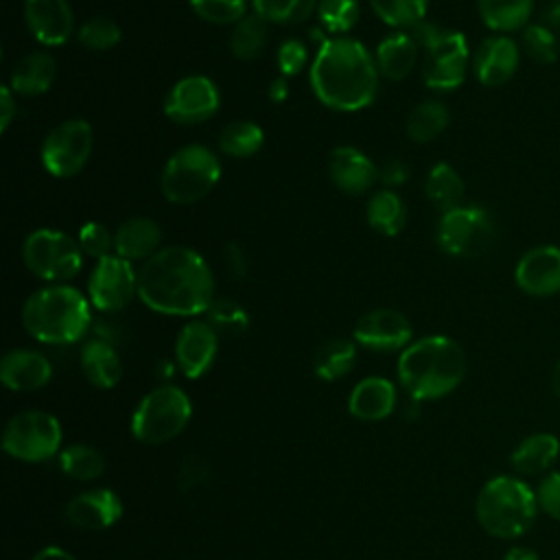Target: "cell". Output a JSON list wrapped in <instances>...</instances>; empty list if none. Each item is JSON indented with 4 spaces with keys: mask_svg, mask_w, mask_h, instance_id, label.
I'll return each mask as SVG.
<instances>
[{
    "mask_svg": "<svg viewBox=\"0 0 560 560\" xmlns=\"http://www.w3.org/2000/svg\"><path fill=\"white\" fill-rule=\"evenodd\" d=\"M136 293L138 271L129 260L116 254L96 260L88 280V295L92 306L105 313H114L125 308Z\"/></svg>",
    "mask_w": 560,
    "mask_h": 560,
    "instance_id": "obj_13",
    "label": "cell"
},
{
    "mask_svg": "<svg viewBox=\"0 0 560 560\" xmlns=\"http://www.w3.org/2000/svg\"><path fill=\"white\" fill-rule=\"evenodd\" d=\"M219 348L217 330L208 322H188L175 339V363L186 378L203 376Z\"/></svg>",
    "mask_w": 560,
    "mask_h": 560,
    "instance_id": "obj_17",
    "label": "cell"
},
{
    "mask_svg": "<svg viewBox=\"0 0 560 560\" xmlns=\"http://www.w3.org/2000/svg\"><path fill=\"white\" fill-rule=\"evenodd\" d=\"M122 516V501L109 488H92L66 503V518L79 529H105Z\"/></svg>",
    "mask_w": 560,
    "mask_h": 560,
    "instance_id": "obj_20",
    "label": "cell"
},
{
    "mask_svg": "<svg viewBox=\"0 0 560 560\" xmlns=\"http://www.w3.org/2000/svg\"><path fill=\"white\" fill-rule=\"evenodd\" d=\"M262 129L252 120H234L219 133V149L232 158H249L262 147Z\"/></svg>",
    "mask_w": 560,
    "mask_h": 560,
    "instance_id": "obj_36",
    "label": "cell"
},
{
    "mask_svg": "<svg viewBox=\"0 0 560 560\" xmlns=\"http://www.w3.org/2000/svg\"><path fill=\"white\" fill-rule=\"evenodd\" d=\"M328 173L332 184L348 195L365 192L378 177L374 162L354 147H337L330 153Z\"/></svg>",
    "mask_w": 560,
    "mask_h": 560,
    "instance_id": "obj_22",
    "label": "cell"
},
{
    "mask_svg": "<svg viewBox=\"0 0 560 560\" xmlns=\"http://www.w3.org/2000/svg\"><path fill=\"white\" fill-rule=\"evenodd\" d=\"M516 287L534 298L560 293V247L538 245L527 249L514 267Z\"/></svg>",
    "mask_w": 560,
    "mask_h": 560,
    "instance_id": "obj_16",
    "label": "cell"
},
{
    "mask_svg": "<svg viewBox=\"0 0 560 560\" xmlns=\"http://www.w3.org/2000/svg\"><path fill=\"white\" fill-rule=\"evenodd\" d=\"M24 22L31 35L44 46H61L74 28L68 0H24Z\"/></svg>",
    "mask_w": 560,
    "mask_h": 560,
    "instance_id": "obj_19",
    "label": "cell"
},
{
    "mask_svg": "<svg viewBox=\"0 0 560 560\" xmlns=\"http://www.w3.org/2000/svg\"><path fill=\"white\" fill-rule=\"evenodd\" d=\"M61 424L59 420L39 409H28L15 413L2 431L4 451L20 462H46L59 453L61 446Z\"/></svg>",
    "mask_w": 560,
    "mask_h": 560,
    "instance_id": "obj_10",
    "label": "cell"
},
{
    "mask_svg": "<svg viewBox=\"0 0 560 560\" xmlns=\"http://www.w3.org/2000/svg\"><path fill=\"white\" fill-rule=\"evenodd\" d=\"M477 7L483 24L503 35L527 26L534 0H477Z\"/></svg>",
    "mask_w": 560,
    "mask_h": 560,
    "instance_id": "obj_29",
    "label": "cell"
},
{
    "mask_svg": "<svg viewBox=\"0 0 560 560\" xmlns=\"http://www.w3.org/2000/svg\"><path fill=\"white\" fill-rule=\"evenodd\" d=\"M420 44L411 33H392L387 35L374 55L378 74L389 81H402L416 66Z\"/></svg>",
    "mask_w": 560,
    "mask_h": 560,
    "instance_id": "obj_27",
    "label": "cell"
},
{
    "mask_svg": "<svg viewBox=\"0 0 560 560\" xmlns=\"http://www.w3.org/2000/svg\"><path fill=\"white\" fill-rule=\"evenodd\" d=\"M308 61V50L300 39H287L278 48V68L282 77H293L298 74Z\"/></svg>",
    "mask_w": 560,
    "mask_h": 560,
    "instance_id": "obj_46",
    "label": "cell"
},
{
    "mask_svg": "<svg viewBox=\"0 0 560 560\" xmlns=\"http://www.w3.org/2000/svg\"><path fill=\"white\" fill-rule=\"evenodd\" d=\"M52 376V365L46 354L28 348L11 350L2 357L0 378L11 392H35Z\"/></svg>",
    "mask_w": 560,
    "mask_h": 560,
    "instance_id": "obj_21",
    "label": "cell"
},
{
    "mask_svg": "<svg viewBox=\"0 0 560 560\" xmlns=\"http://www.w3.org/2000/svg\"><path fill=\"white\" fill-rule=\"evenodd\" d=\"M190 413L192 402L182 387L160 385L133 409L131 433L144 444H164L186 429Z\"/></svg>",
    "mask_w": 560,
    "mask_h": 560,
    "instance_id": "obj_8",
    "label": "cell"
},
{
    "mask_svg": "<svg viewBox=\"0 0 560 560\" xmlns=\"http://www.w3.org/2000/svg\"><path fill=\"white\" fill-rule=\"evenodd\" d=\"M396 407V387L383 376H368L359 381L348 396V411L368 422L385 420Z\"/></svg>",
    "mask_w": 560,
    "mask_h": 560,
    "instance_id": "obj_23",
    "label": "cell"
},
{
    "mask_svg": "<svg viewBox=\"0 0 560 560\" xmlns=\"http://www.w3.org/2000/svg\"><path fill=\"white\" fill-rule=\"evenodd\" d=\"M206 315H208V324L214 330H221L228 335H241L249 326L247 311L238 302L228 300V298H214L212 304L208 306Z\"/></svg>",
    "mask_w": 560,
    "mask_h": 560,
    "instance_id": "obj_41",
    "label": "cell"
},
{
    "mask_svg": "<svg viewBox=\"0 0 560 560\" xmlns=\"http://www.w3.org/2000/svg\"><path fill=\"white\" fill-rule=\"evenodd\" d=\"M267 44V22L260 15H245L234 24L230 35V48L234 57L243 61H254L262 55Z\"/></svg>",
    "mask_w": 560,
    "mask_h": 560,
    "instance_id": "obj_35",
    "label": "cell"
},
{
    "mask_svg": "<svg viewBox=\"0 0 560 560\" xmlns=\"http://www.w3.org/2000/svg\"><path fill=\"white\" fill-rule=\"evenodd\" d=\"M92 144L94 136L88 120H66L50 129V133L44 138L42 164L55 177H72L90 160Z\"/></svg>",
    "mask_w": 560,
    "mask_h": 560,
    "instance_id": "obj_12",
    "label": "cell"
},
{
    "mask_svg": "<svg viewBox=\"0 0 560 560\" xmlns=\"http://www.w3.org/2000/svg\"><path fill=\"white\" fill-rule=\"evenodd\" d=\"M429 0H370L372 11L389 26L413 28L424 20Z\"/></svg>",
    "mask_w": 560,
    "mask_h": 560,
    "instance_id": "obj_39",
    "label": "cell"
},
{
    "mask_svg": "<svg viewBox=\"0 0 560 560\" xmlns=\"http://www.w3.org/2000/svg\"><path fill=\"white\" fill-rule=\"evenodd\" d=\"M162 241L160 225L149 217L127 219L114 234V252L116 256L133 262L149 260Z\"/></svg>",
    "mask_w": 560,
    "mask_h": 560,
    "instance_id": "obj_24",
    "label": "cell"
},
{
    "mask_svg": "<svg viewBox=\"0 0 560 560\" xmlns=\"http://www.w3.org/2000/svg\"><path fill=\"white\" fill-rule=\"evenodd\" d=\"M448 107L438 98H429L409 112L405 129L413 142H431L448 127Z\"/></svg>",
    "mask_w": 560,
    "mask_h": 560,
    "instance_id": "obj_31",
    "label": "cell"
},
{
    "mask_svg": "<svg viewBox=\"0 0 560 560\" xmlns=\"http://www.w3.org/2000/svg\"><path fill=\"white\" fill-rule=\"evenodd\" d=\"M120 26L105 15L90 18L79 28V42L90 50H112L120 42Z\"/></svg>",
    "mask_w": 560,
    "mask_h": 560,
    "instance_id": "obj_42",
    "label": "cell"
},
{
    "mask_svg": "<svg viewBox=\"0 0 560 560\" xmlns=\"http://www.w3.org/2000/svg\"><path fill=\"white\" fill-rule=\"evenodd\" d=\"M31 560H77V558L72 553H68L66 549L50 545V547L39 549Z\"/></svg>",
    "mask_w": 560,
    "mask_h": 560,
    "instance_id": "obj_50",
    "label": "cell"
},
{
    "mask_svg": "<svg viewBox=\"0 0 560 560\" xmlns=\"http://www.w3.org/2000/svg\"><path fill=\"white\" fill-rule=\"evenodd\" d=\"M560 455V440L553 433H532L523 438L516 448L510 453V466L514 472L534 477L551 468Z\"/></svg>",
    "mask_w": 560,
    "mask_h": 560,
    "instance_id": "obj_26",
    "label": "cell"
},
{
    "mask_svg": "<svg viewBox=\"0 0 560 560\" xmlns=\"http://www.w3.org/2000/svg\"><path fill=\"white\" fill-rule=\"evenodd\" d=\"M225 260H228V267L232 269V273L236 278H245V273H247V258H245V252H243L241 245L230 243L225 247Z\"/></svg>",
    "mask_w": 560,
    "mask_h": 560,
    "instance_id": "obj_49",
    "label": "cell"
},
{
    "mask_svg": "<svg viewBox=\"0 0 560 560\" xmlns=\"http://www.w3.org/2000/svg\"><path fill=\"white\" fill-rule=\"evenodd\" d=\"M221 96L212 79L190 74L179 79L164 96V114L179 125H197L212 118L219 109Z\"/></svg>",
    "mask_w": 560,
    "mask_h": 560,
    "instance_id": "obj_14",
    "label": "cell"
},
{
    "mask_svg": "<svg viewBox=\"0 0 560 560\" xmlns=\"http://www.w3.org/2000/svg\"><path fill=\"white\" fill-rule=\"evenodd\" d=\"M359 13V0H317L319 24L332 35L348 33L357 24Z\"/></svg>",
    "mask_w": 560,
    "mask_h": 560,
    "instance_id": "obj_40",
    "label": "cell"
},
{
    "mask_svg": "<svg viewBox=\"0 0 560 560\" xmlns=\"http://www.w3.org/2000/svg\"><path fill=\"white\" fill-rule=\"evenodd\" d=\"M256 15L265 22L298 24L317 11V0H252Z\"/></svg>",
    "mask_w": 560,
    "mask_h": 560,
    "instance_id": "obj_37",
    "label": "cell"
},
{
    "mask_svg": "<svg viewBox=\"0 0 560 560\" xmlns=\"http://www.w3.org/2000/svg\"><path fill=\"white\" fill-rule=\"evenodd\" d=\"M190 9L212 24H236L247 15L245 0H190Z\"/></svg>",
    "mask_w": 560,
    "mask_h": 560,
    "instance_id": "obj_43",
    "label": "cell"
},
{
    "mask_svg": "<svg viewBox=\"0 0 560 560\" xmlns=\"http://www.w3.org/2000/svg\"><path fill=\"white\" fill-rule=\"evenodd\" d=\"M92 322L88 298L68 284H48L31 293L22 306L26 332L42 343H74Z\"/></svg>",
    "mask_w": 560,
    "mask_h": 560,
    "instance_id": "obj_4",
    "label": "cell"
},
{
    "mask_svg": "<svg viewBox=\"0 0 560 560\" xmlns=\"http://www.w3.org/2000/svg\"><path fill=\"white\" fill-rule=\"evenodd\" d=\"M518 61H521L518 44L512 37L497 33L492 37H486L475 50L472 70L479 83L488 88H499L516 74Z\"/></svg>",
    "mask_w": 560,
    "mask_h": 560,
    "instance_id": "obj_18",
    "label": "cell"
},
{
    "mask_svg": "<svg viewBox=\"0 0 560 560\" xmlns=\"http://www.w3.org/2000/svg\"><path fill=\"white\" fill-rule=\"evenodd\" d=\"M22 258L33 276L55 284L70 280L81 271L83 249L70 234L42 228L26 236L22 245Z\"/></svg>",
    "mask_w": 560,
    "mask_h": 560,
    "instance_id": "obj_9",
    "label": "cell"
},
{
    "mask_svg": "<svg viewBox=\"0 0 560 560\" xmlns=\"http://www.w3.org/2000/svg\"><path fill=\"white\" fill-rule=\"evenodd\" d=\"M536 503L540 512L560 521V470H551L540 479L536 488Z\"/></svg>",
    "mask_w": 560,
    "mask_h": 560,
    "instance_id": "obj_45",
    "label": "cell"
},
{
    "mask_svg": "<svg viewBox=\"0 0 560 560\" xmlns=\"http://www.w3.org/2000/svg\"><path fill=\"white\" fill-rule=\"evenodd\" d=\"M287 96H289V81H287V77H276L269 83V98L273 103H282Z\"/></svg>",
    "mask_w": 560,
    "mask_h": 560,
    "instance_id": "obj_52",
    "label": "cell"
},
{
    "mask_svg": "<svg viewBox=\"0 0 560 560\" xmlns=\"http://www.w3.org/2000/svg\"><path fill=\"white\" fill-rule=\"evenodd\" d=\"M79 245L83 254L101 260L114 249V234L98 221H90L79 230Z\"/></svg>",
    "mask_w": 560,
    "mask_h": 560,
    "instance_id": "obj_44",
    "label": "cell"
},
{
    "mask_svg": "<svg viewBox=\"0 0 560 560\" xmlns=\"http://www.w3.org/2000/svg\"><path fill=\"white\" fill-rule=\"evenodd\" d=\"M551 389H553L556 398L560 400V359L556 361V365H553V372H551Z\"/></svg>",
    "mask_w": 560,
    "mask_h": 560,
    "instance_id": "obj_54",
    "label": "cell"
},
{
    "mask_svg": "<svg viewBox=\"0 0 560 560\" xmlns=\"http://www.w3.org/2000/svg\"><path fill=\"white\" fill-rule=\"evenodd\" d=\"M55 70H57L55 59L48 52H42V50L28 52L15 63L9 88L15 94H24V96L44 94L55 81Z\"/></svg>",
    "mask_w": 560,
    "mask_h": 560,
    "instance_id": "obj_28",
    "label": "cell"
},
{
    "mask_svg": "<svg viewBox=\"0 0 560 560\" xmlns=\"http://www.w3.org/2000/svg\"><path fill=\"white\" fill-rule=\"evenodd\" d=\"M398 381L411 400H435L466 376V354L462 346L444 335H429L411 341L398 357Z\"/></svg>",
    "mask_w": 560,
    "mask_h": 560,
    "instance_id": "obj_3",
    "label": "cell"
},
{
    "mask_svg": "<svg viewBox=\"0 0 560 560\" xmlns=\"http://www.w3.org/2000/svg\"><path fill=\"white\" fill-rule=\"evenodd\" d=\"M521 46L525 55L540 66H549L558 61V55H560L558 35L545 24H527L521 33Z\"/></svg>",
    "mask_w": 560,
    "mask_h": 560,
    "instance_id": "obj_38",
    "label": "cell"
},
{
    "mask_svg": "<svg viewBox=\"0 0 560 560\" xmlns=\"http://www.w3.org/2000/svg\"><path fill=\"white\" fill-rule=\"evenodd\" d=\"M219 158L203 144H186L164 164L160 188L171 203L188 206L203 199L219 182Z\"/></svg>",
    "mask_w": 560,
    "mask_h": 560,
    "instance_id": "obj_7",
    "label": "cell"
},
{
    "mask_svg": "<svg viewBox=\"0 0 560 560\" xmlns=\"http://www.w3.org/2000/svg\"><path fill=\"white\" fill-rule=\"evenodd\" d=\"M357 359V346L348 339H332L326 341L313 361V370L324 381H337L346 376Z\"/></svg>",
    "mask_w": 560,
    "mask_h": 560,
    "instance_id": "obj_33",
    "label": "cell"
},
{
    "mask_svg": "<svg viewBox=\"0 0 560 560\" xmlns=\"http://www.w3.org/2000/svg\"><path fill=\"white\" fill-rule=\"evenodd\" d=\"M411 35L422 48V79L431 90L448 92L464 83L470 52L459 31H448L431 22H420Z\"/></svg>",
    "mask_w": 560,
    "mask_h": 560,
    "instance_id": "obj_6",
    "label": "cell"
},
{
    "mask_svg": "<svg viewBox=\"0 0 560 560\" xmlns=\"http://www.w3.org/2000/svg\"><path fill=\"white\" fill-rule=\"evenodd\" d=\"M542 24L547 28H551L556 35H560V0H556L547 7V11L542 13Z\"/></svg>",
    "mask_w": 560,
    "mask_h": 560,
    "instance_id": "obj_51",
    "label": "cell"
},
{
    "mask_svg": "<svg viewBox=\"0 0 560 560\" xmlns=\"http://www.w3.org/2000/svg\"><path fill=\"white\" fill-rule=\"evenodd\" d=\"M311 88L315 96L332 109H363L376 96V61L359 39H322L315 61L311 63Z\"/></svg>",
    "mask_w": 560,
    "mask_h": 560,
    "instance_id": "obj_2",
    "label": "cell"
},
{
    "mask_svg": "<svg viewBox=\"0 0 560 560\" xmlns=\"http://www.w3.org/2000/svg\"><path fill=\"white\" fill-rule=\"evenodd\" d=\"M352 337L374 352L405 350L411 343V324L394 308H374L357 319Z\"/></svg>",
    "mask_w": 560,
    "mask_h": 560,
    "instance_id": "obj_15",
    "label": "cell"
},
{
    "mask_svg": "<svg viewBox=\"0 0 560 560\" xmlns=\"http://www.w3.org/2000/svg\"><path fill=\"white\" fill-rule=\"evenodd\" d=\"M138 295L155 313L192 317L214 300V278L199 252L175 245L158 249L138 271Z\"/></svg>",
    "mask_w": 560,
    "mask_h": 560,
    "instance_id": "obj_1",
    "label": "cell"
},
{
    "mask_svg": "<svg viewBox=\"0 0 560 560\" xmlns=\"http://www.w3.org/2000/svg\"><path fill=\"white\" fill-rule=\"evenodd\" d=\"M378 177H381L383 184H387V186H400L402 182H407L409 168H407V164H405L402 160L392 158V160H387V162L383 164V168L378 171Z\"/></svg>",
    "mask_w": 560,
    "mask_h": 560,
    "instance_id": "obj_47",
    "label": "cell"
},
{
    "mask_svg": "<svg viewBox=\"0 0 560 560\" xmlns=\"http://www.w3.org/2000/svg\"><path fill=\"white\" fill-rule=\"evenodd\" d=\"M536 514V490L512 475L488 479L475 501V516L481 529L503 540H514L529 532Z\"/></svg>",
    "mask_w": 560,
    "mask_h": 560,
    "instance_id": "obj_5",
    "label": "cell"
},
{
    "mask_svg": "<svg viewBox=\"0 0 560 560\" xmlns=\"http://www.w3.org/2000/svg\"><path fill=\"white\" fill-rule=\"evenodd\" d=\"M59 468L77 481H92L105 470V459L101 451L90 444H70L59 451Z\"/></svg>",
    "mask_w": 560,
    "mask_h": 560,
    "instance_id": "obj_34",
    "label": "cell"
},
{
    "mask_svg": "<svg viewBox=\"0 0 560 560\" xmlns=\"http://www.w3.org/2000/svg\"><path fill=\"white\" fill-rule=\"evenodd\" d=\"M79 363L85 378L98 389H112L120 381L122 363L107 339H88L79 352Z\"/></svg>",
    "mask_w": 560,
    "mask_h": 560,
    "instance_id": "obj_25",
    "label": "cell"
},
{
    "mask_svg": "<svg viewBox=\"0 0 560 560\" xmlns=\"http://www.w3.org/2000/svg\"><path fill=\"white\" fill-rule=\"evenodd\" d=\"M368 223L383 236H396L405 225V203L394 190H378L368 201Z\"/></svg>",
    "mask_w": 560,
    "mask_h": 560,
    "instance_id": "obj_32",
    "label": "cell"
},
{
    "mask_svg": "<svg viewBox=\"0 0 560 560\" xmlns=\"http://www.w3.org/2000/svg\"><path fill=\"white\" fill-rule=\"evenodd\" d=\"M424 192H427L429 201L444 214V212L462 206L464 179L451 164L438 162V164H433V168L427 175Z\"/></svg>",
    "mask_w": 560,
    "mask_h": 560,
    "instance_id": "obj_30",
    "label": "cell"
},
{
    "mask_svg": "<svg viewBox=\"0 0 560 560\" xmlns=\"http://www.w3.org/2000/svg\"><path fill=\"white\" fill-rule=\"evenodd\" d=\"M501 560H538V553L529 547H523V545H514L510 547Z\"/></svg>",
    "mask_w": 560,
    "mask_h": 560,
    "instance_id": "obj_53",
    "label": "cell"
},
{
    "mask_svg": "<svg viewBox=\"0 0 560 560\" xmlns=\"http://www.w3.org/2000/svg\"><path fill=\"white\" fill-rule=\"evenodd\" d=\"M15 92L9 88V85H2L0 88V129L7 131L11 120L15 118L18 114V105H15Z\"/></svg>",
    "mask_w": 560,
    "mask_h": 560,
    "instance_id": "obj_48",
    "label": "cell"
},
{
    "mask_svg": "<svg viewBox=\"0 0 560 560\" xmlns=\"http://www.w3.org/2000/svg\"><path fill=\"white\" fill-rule=\"evenodd\" d=\"M497 236L492 214L479 206H457L438 223V245L448 256L470 258L483 254Z\"/></svg>",
    "mask_w": 560,
    "mask_h": 560,
    "instance_id": "obj_11",
    "label": "cell"
}]
</instances>
